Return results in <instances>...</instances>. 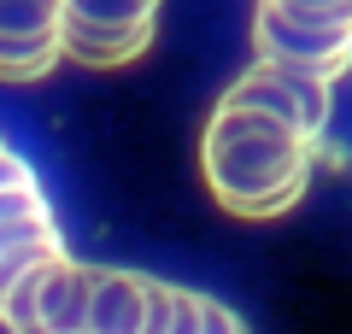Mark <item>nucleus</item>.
<instances>
[{
    "instance_id": "9",
    "label": "nucleus",
    "mask_w": 352,
    "mask_h": 334,
    "mask_svg": "<svg viewBox=\"0 0 352 334\" xmlns=\"http://www.w3.org/2000/svg\"><path fill=\"white\" fill-rule=\"evenodd\" d=\"M200 334H247V322L235 317V311L223 305V299L206 293V311H200Z\"/></svg>"
},
{
    "instance_id": "11",
    "label": "nucleus",
    "mask_w": 352,
    "mask_h": 334,
    "mask_svg": "<svg viewBox=\"0 0 352 334\" xmlns=\"http://www.w3.org/2000/svg\"><path fill=\"white\" fill-rule=\"evenodd\" d=\"M30 182H36V170H30L12 147H0V194H6V188H30Z\"/></svg>"
},
{
    "instance_id": "1",
    "label": "nucleus",
    "mask_w": 352,
    "mask_h": 334,
    "mask_svg": "<svg viewBox=\"0 0 352 334\" xmlns=\"http://www.w3.org/2000/svg\"><path fill=\"white\" fill-rule=\"evenodd\" d=\"M311 164H317V141H305L300 129L264 118L247 106H223L217 100L200 135V170L206 188L223 211L235 217H282L305 199L311 188Z\"/></svg>"
},
{
    "instance_id": "3",
    "label": "nucleus",
    "mask_w": 352,
    "mask_h": 334,
    "mask_svg": "<svg viewBox=\"0 0 352 334\" xmlns=\"http://www.w3.org/2000/svg\"><path fill=\"white\" fill-rule=\"evenodd\" d=\"M159 30V0H65V59L76 65H129L153 47Z\"/></svg>"
},
{
    "instance_id": "7",
    "label": "nucleus",
    "mask_w": 352,
    "mask_h": 334,
    "mask_svg": "<svg viewBox=\"0 0 352 334\" xmlns=\"http://www.w3.org/2000/svg\"><path fill=\"white\" fill-rule=\"evenodd\" d=\"M147 311H153V276L94 264L82 334H147Z\"/></svg>"
},
{
    "instance_id": "4",
    "label": "nucleus",
    "mask_w": 352,
    "mask_h": 334,
    "mask_svg": "<svg viewBox=\"0 0 352 334\" xmlns=\"http://www.w3.org/2000/svg\"><path fill=\"white\" fill-rule=\"evenodd\" d=\"M252 53L264 65H282V71L317 76V82H335L352 65V24H317V18H288L282 6L258 0L252 12Z\"/></svg>"
},
{
    "instance_id": "2",
    "label": "nucleus",
    "mask_w": 352,
    "mask_h": 334,
    "mask_svg": "<svg viewBox=\"0 0 352 334\" xmlns=\"http://www.w3.org/2000/svg\"><path fill=\"white\" fill-rule=\"evenodd\" d=\"M88 282H94V264H76L71 252H59L0 293V322L12 334H82Z\"/></svg>"
},
{
    "instance_id": "10",
    "label": "nucleus",
    "mask_w": 352,
    "mask_h": 334,
    "mask_svg": "<svg viewBox=\"0 0 352 334\" xmlns=\"http://www.w3.org/2000/svg\"><path fill=\"white\" fill-rule=\"evenodd\" d=\"M200 311H206V293L176 287V322H170V334H200Z\"/></svg>"
},
{
    "instance_id": "8",
    "label": "nucleus",
    "mask_w": 352,
    "mask_h": 334,
    "mask_svg": "<svg viewBox=\"0 0 352 334\" xmlns=\"http://www.w3.org/2000/svg\"><path fill=\"white\" fill-rule=\"evenodd\" d=\"M288 18H317V24H352V0H270Z\"/></svg>"
},
{
    "instance_id": "6",
    "label": "nucleus",
    "mask_w": 352,
    "mask_h": 334,
    "mask_svg": "<svg viewBox=\"0 0 352 334\" xmlns=\"http://www.w3.org/2000/svg\"><path fill=\"white\" fill-rule=\"evenodd\" d=\"M65 0H0V82H41L65 59Z\"/></svg>"
},
{
    "instance_id": "5",
    "label": "nucleus",
    "mask_w": 352,
    "mask_h": 334,
    "mask_svg": "<svg viewBox=\"0 0 352 334\" xmlns=\"http://www.w3.org/2000/svg\"><path fill=\"white\" fill-rule=\"evenodd\" d=\"M223 106H247V111H264V118H276V124L300 129L305 141H323L329 129V82L317 76H300V71H282V65H264L252 59L247 76L223 88Z\"/></svg>"
}]
</instances>
